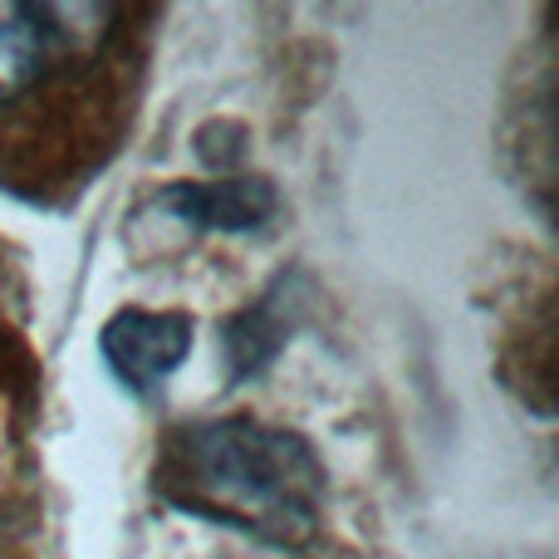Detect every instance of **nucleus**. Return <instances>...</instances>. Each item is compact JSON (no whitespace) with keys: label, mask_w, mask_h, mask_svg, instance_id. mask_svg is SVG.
Masks as SVG:
<instances>
[{"label":"nucleus","mask_w":559,"mask_h":559,"mask_svg":"<svg viewBox=\"0 0 559 559\" xmlns=\"http://www.w3.org/2000/svg\"><path fill=\"white\" fill-rule=\"evenodd\" d=\"M153 486L167 506L206 525L305 550L324 515V466L299 432L261 417L182 423L157 447Z\"/></svg>","instance_id":"f257e3e1"},{"label":"nucleus","mask_w":559,"mask_h":559,"mask_svg":"<svg viewBox=\"0 0 559 559\" xmlns=\"http://www.w3.org/2000/svg\"><path fill=\"white\" fill-rule=\"evenodd\" d=\"M192 319L182 309H118L98 329V354L108 373L133 397H153L192 354Z\"/></svg>","instance_id":"f03ea898"},{"label":"nucleus","mask_w":559,"mask_h":559,"mask_svg":"<svg viewBox=\"0 0 559 559\" xmlns=\"http://www.w3.org/2000/svg\"><path fill=\"white\" fill-rule=\"evenodd\" d=\"M153 212L187 231H265L280 216V192L265 177H216V182H173L153 197Z\"/></svg>","instance_id":"7ed1b4c3"},{"label":"nucleus","mask_w":559,"mask_h":559,"mask_svg":"<svg viewBox=\"0 0 559 559\" xmlns=\"http://www.w3.org/2000/svg\"><path fill=\"white\" fill-rule=\"evenodd\" d=\"M74 45V25H59V5H0V104L29 94Z\"/></svg>","instance_id":"20e7f679"},{"label":"nucleus","mask_w":559,"mask_h":559,"mask_svg":"<svg viewBox=\"0 0 559 559\" xmlns=\"http://www.w3.org/2000/svg\"><path fill=\"white\" fill-rule=\"evenodd\" d=\"M289 285H295V280H275V289H265L241 314L226 319L222 348H226V373H231V383H246V378L265 373L280 358V348L289 344V334H295V324H299V299L289 295Z\"/></svg>","instance_id":"39448f33"}]
</instances>
